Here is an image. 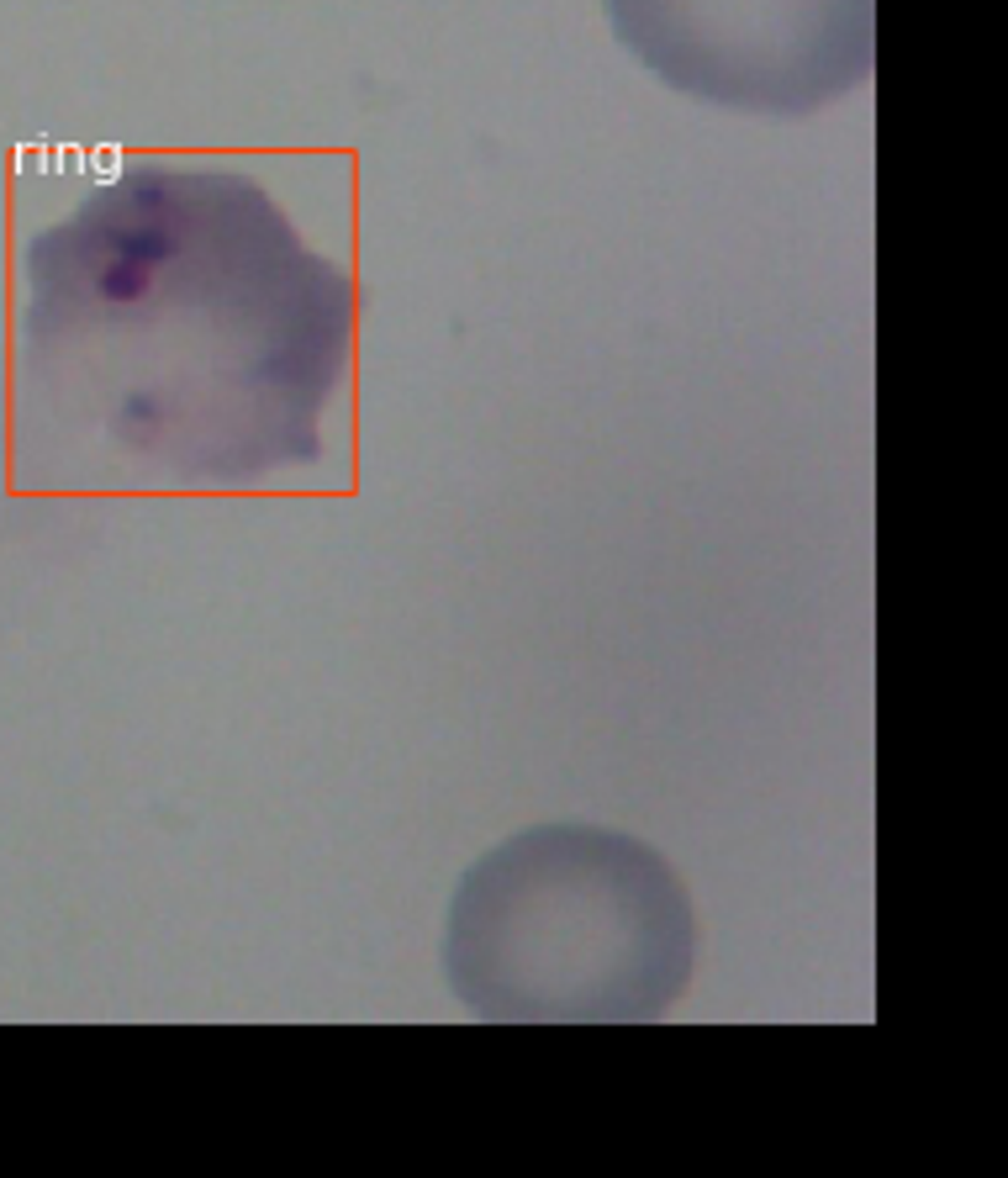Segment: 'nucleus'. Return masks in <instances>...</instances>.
<instances>
[{"mask_svg":"<svg viewBox=\"0 0 1008 1178\" xmlns=\"http://www.w3.org/2000/svg\"><path fill=\"white\" fill-rule=\"evenodd\" d=\"M21 375L80 486L243 492L323 455L359 286L243 170L138 159L27 243Z\"/></svg>","mask_w":1008,"mask_h":1178,"instance_id":"1","label":"nucleus"},{"mask_svg":"<svg viewBox=\"0 0 1008 1178\" xmlns=\"http://www.w3.org/2000/svg\"><path fill=\"white\" fill-rule=\"evenodd\" d=\"M692 967V898L623 829H523L486 851L449 904V989L486 1020H655Z\"/></svg>","mask_w":1008,"mask_h":1178,"instance_id":"2","label":"nucleus"},{"mask_svg":"<svg viewBox=\"0 0 1008 1178\" xmlns=\"http://www.w3.org/2000/svg\"><path fill=\"white\" fill-rule=\"evenodd\" d=\"M613 38L686 101L808 117L871 80L877 0H602Z\"/></svg>","mask_w":1008,"mask_h":1178,"instance_id":"3","label":"nucleus"}]
</instances>
